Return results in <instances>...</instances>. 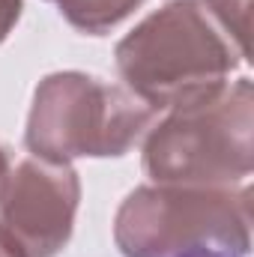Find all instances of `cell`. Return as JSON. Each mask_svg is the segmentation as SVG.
Masks as SVG:
<instances>
[{
  "label": "cell",
  "instance_id": "obj_10",
  "mask_svg": "<svg viewBox=\"0 0 254 257\" xmlns=\"http://www.w3.org/2000/svg\"><path fill=\"white\" fill-rule=\"evenodd\" d=\"M0 257H21V251H18V248L3 236V230H0Z\"/></svg>",
  "mask_w": 254,
  "mask_h": 257
},
{
  "label": "cell",
  "instance_id": "obj_2",
  "mask_svg": "<svg viewBox=\"0 0 254 257\" xmlns=\"http://www.w3.org/2000/svg\"><path fill=\"white\" fill-rule=\"evenodd\" d=\"M144 171L153 183L236 189L254 171V87L248 78L171 108L144 135Z\"/></svg>",
  "mask_w": 254,
  "mask_h": 257
},
{
  "label": "cell",
  "instance_id": "obj_4",
  "mask_svg": "<svg viewBox=\"0 0 254 257\" xmlns=\"http://www.w3.org/2000/svg\"><path fill=\"white\" fill-rule=\"evenodd\" d=\"M156 111L132 90L84 72H54L39 81L24 144L36 159H111L126 156L150 132Z\"/></svg>",
  "mask_w": 254,
  "mask_h": 257
},
{
  "label": "cell",
  "instance_id": "obj_3",
  "mask_svg": "<svg viewBox=\"0 0 254 257\" xmlns=\"http://www.w3.org/2000/svg\"><path fill=\"white\" fill-rule=\"evenodd\" d=\"M123 257H245L251 248V189L141 186L117 209Z\"/></svg>",
  "mask_w": 254,
  "mask_h": 257
},
{
  "label": "cell",
  "instance_id": "obj_8",
  "mask_svg": "<svg viewBox=\"0 0 254 257\" xmlns=\"http://www.w3.org/2000/svg\"><path fill=\"white\" fill-rule=\"evenodd\" d=\"M24 9V0H0V42L12 33V27L18 24Z\"/></svg>",
  "mask_w": 254,
  "mask_h": 257
},
{
  "label": "cell",
  "instance_id": "obj_1",
  "mask_svg": "<svg viewBox=\"0 0 254 257\" xmlns=\"http://www.w3.org/2000/svg\"><path fill=\"white\" fill-rule=\"evenodd\" d=\"M114 57L123 87L156 114L218 93L248 60L206 0H168L120 39Z\"/></svg>",
  "mask_w": 254,
  "mask_h": 257
},
{
  "label": "cell",
  "instance_id": "obj_11",
  "mask_svg": "<svg viewBox=\"0 0 254 257\" xmlns=\"http://www.w3.org/2000/svg\"><path fill=\"white\" fill-rule=\"evenodd\" d=\"M206 257H215V254H206Z\"/></svg>",
  "mask_w": 254,
  "mask_h": 257
},
{
  "label": "cell",
  "instance_id": "obj_6",
  "mask_svg": "<svg viewBox=\"0 0 254 257\" xmlns=\"http://www.w3.org/2000/svg\"><path fill=\"white\" fill-rule=\"evenodd\" d=\"M66 21L90 36H102L144 3V0H54Z\"/></svg>",
  "mask_w": 254,
  "mask_h": 257
},
{
  "label": "cell",
  "instance_id": "obj_9",
  "mask_svg": "<svg viewBox=\"0 0 254 257\" xmlns=\"http://www.w3.org/2000/svg\"><path fill=\"white\" fill-rule=\"evenodd\" d=\"M9 156H6V150L0 147V197H3V189H6V180H9Z\"/></svg>",
  "mask_w": 254,
  "mask_h": 257
},
{
  "label": "cell",
  "instance_id": "obj_7",
  "mask_svg": "<svg viewBox=\"0 0 254 257\" xmlns=\"http://www.w3.org/2000/svg\"><path fill=\"white\" fill-rule=\"evenodd\" d=\"M215 21L224 27V33L239 45V51L248 57V18H251V0H206Z\"/></svg>",
  "mask_w": 254,
  "mask_h": 257
},
{
  "label": "cell",
  "instance_id": "obj_5",
  "mask_svg": "<svg viewBox=\"0 0 254 257\" xmlns=\"http://www.w3.org/2000/svg\"><path fill=\"white\" fill-rule=\"evenodd\" d=\"M81 200V180L69 162L24 159L9 171L0 197V230L21 257H54L66 248Z\"/></svg>",
  "mask_w": 254,
  "mask_h": 257
}]
</instances>
